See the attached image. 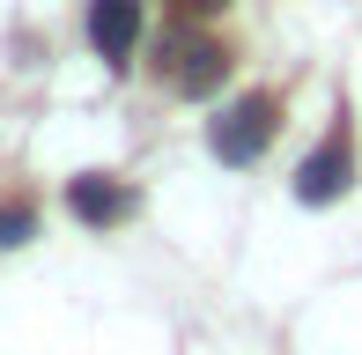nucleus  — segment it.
<instances>
[{
    "instance_id": "nucleus-4",
    "label": "nucleus",
    "mask_w": 362,
    "mask_h": 355,
    "mask_svg": "<svg viewBox=\"0 0 362 355\" xmlns=\"http://www.w3.org/2000/svg\"><path fill=\"white\" fill-rule=\"evenodd\" d=\"M89 45L111 67H126V52L141 45V0H89Z\"/></svg>"
},
{
    "instance_id": "nucleus-3",
    "label": "nucleus",
    "mask_w": 362,
    "mask_h": 355,
    "mask_svg": "<svg viewBox=\"0 0 362 355\" xmlns=\"http://www.w3.org/2000/svg\"><path fill=\"white\" fill-rule=\"evenodd\" d=\"M67 207L89 222V230H104V222H126V215H134V185H126V178H104V170H81L74 185H67Z\"/></svg>"
},
{
    "instance_id": "nucleus-5",
    "label": "nucleus",
    "mask_w": 362,
    "mask_h": 355,
    "mask_svg": "<svg viewBox=\"0 0 362 355\" xmlns=\"http://www.w3.org/2000/svg\"><path fill=\"white\" fill-rule=\"evenodd\" d=\"M222 67H229V52H222L215 37H185L177 59H170V89L177 96H207V89L222 82Z\"/></svg>"
},
{
    "instance_id": "nucleus-7",
    "label": "nucleus",
    "mask_w": 362,
    "mask_h": 355,
    "mask_svg": "<svg viewBox=\"0 0 362 355\" xmlns=\"http://www.w3.org/2000/svg\"><path fill=\"white\" fill-rule=\"evenodd\" d=\"M185 8H192V15H222L229 0H185Z\"/></svg>"
},
{
    "instance_id": "nucleus-2",
    "label": "nucleus",
    "mask_w": 362,
    "mask_h": 355,
    "mask_svg": "<svg viewBox=\"0 0 362 355\" xmlns=\"http://www.w3.org/2000/svg\"><path fill=\"white\" fill-rule=\"evenodd\" d=\"M348 185H355V149H348V134L318 141V149L303 156V170H296V200H310V207L340 200Z\"/></svg>"
},
{
    "instance_id": "nucleus-6",
    "label": "nucleus",
    "mask_w": 362,
    "mask_h": 355,
    "mask_svg": "<svg viewBox=\"0 0 362 355\" xmlns=\"http://www.w3.org/2000/svg\"><path fill=\"white\" fill-rule=\"evenodd\" d=\"M30 230H37V215H30V200H8V207H0V245H23Z\"/></svg>"
},
{
    "instance_id": "nucleus-1",
    "label": "nucleus",
    "mask_w": 362,
    "mask_h": 355,
    "mask_svg": "<svg viewBox=\"0 0 362 355\" xmlns=\"http://www.w3.org/2000/svg\"><path fill=\"white\" fill-rule=\"evenodd\" d=\"M274 126H281L274 96H267V89H252V96H237V104L215 119L207 149H215L222 163H259V156H267V141H274Z\"/></svg>"
}]
</instances>
